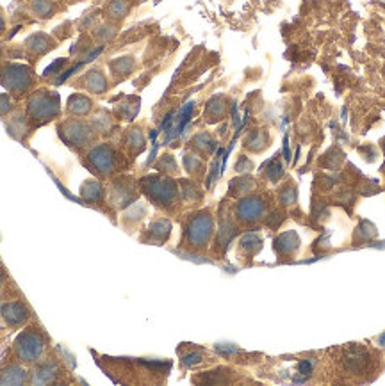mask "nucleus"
<instances>
[{
  "label": "nucleus",
  "instance_id": "2",
  "mask_svg": "<svg viewBox=\"0 0 385 386\" xmlns=\"http://www.w3.org/2000/svg\"><path fill=\"white\" fill-rule=\"evenodd\" d=\"M59 134H61V137H63L68 145L86 148V146H89V143L95 139L96 130H93L88 123L70 120L64 121V123L59 127Z\"/></svg>",
  "mask_w": 385,
  "mask_h": 386
},
{
  "label": "nucleus",
  "instance_id": "10",
  "mask_svg": "<svg viewBox=\"0 0 385 386\" xmlns=\"http://www.w3.org/2000/svg\"><path fill=\"white\" fill-rule=\"evenodd\" d=\"M2 315H4V319L8 320V324H11V326H18V324H21L29 317L27 315L26 306L20 303H9L8 306H4V310H2Z\"/></svg>",
  "mask_w": 385,
  "mask_h": 386
},
{
  "label": "nucleus",
  "instance_id": "6",
  "mask_svg": "<svg viewBox=\"0 0 385 386\" xmlns=\"http://www.w3.org/2000/svg\"><path fill=\"white\" fill-rule=\"evenodd\" d=\"M213 233V221H211L209 214H198L197 219H192L189 223V228H188V237L189 241H191V246L195 248H202V246H206L207 239L211 237Z\"/></svg>",
  "mask_w": 385,
  "mask_h": 386
},
{
  "label": "nucleus",
  "instance_id": "12",
  "mask_svg": "<svg viewBox=\"0 0 385 386\" xmlns=\"http://www.w3.org/2000/svg\"><path fill=\"white\" fill-rule=\"evenodd\" d=\"M80 196H84V198L89 199V201H96V199H100V196H102L100 183L95 182V180H86L82 185V189H80Z\"/></svg>",
  "mask_w": 385,
  "mask_h": 386
},
{
  "label": "nucleus",
  "instance_id": "11",
  "mask_svg": "<svg viewBox=\"0 0 385 386\" xmlns=\"http://www.w3.org/2000/svg\"><path fill=\"white\" fill-rule=\"evenodd\" d=\"M80 84L84 86V89H88L91 93H104L107 87H105V79L102 75L100 70H93L89 71L84 79H80Z\"/></svg>",
  "mask_w": 385,
  "mask_h": 386
},
{
  "label": "nucleus",
  "instance_id": "8",
  "mask_svg": "<svg viewBox=\"0 0 385 386\" xmlns=\"http://www.w3.org/2000/svg\"><path fill=\"white\" fill-rule=\"evenodd\" d=\"M91 109H93V104H91V100H89L88 96L73 95L70 100H68L66 112H70L73 118L88 116Z\"/></svg>",
  "mask_w": 385,
  "mask_h": 386
},
{
  "label": "nucleus",
  "instance_id": "7",
  "mask_svg": "<svg viewBox=\"0 0 385 386\" xmlns=\"http://www.w3.org/2000/svg\"><path fill=\"white\" fill-rule=\"evenodd\" d=\"M152 185H148V192L154 199H157V203H170V199L175 198V185L170 180L161 178H150Z\"/></svg>",
  "mask_w": 385,
  "mask_h": 386
},
{
  "label": "nucleus",
  "instance_id": "13",
  "mask_svg": "<svg viewBox=\"0 0 385 386\" xmlns=\"http://www.w3.org/2000/svg\"><path fill=\"white\" fill-rule=\"evenodd\" d=\"M300 370H302L303 374H310V370H312V367H310V363H307V361H303V363H300Z\"/></svg>",
  "mask_w": 385,
  "mask_h": 386
},
{
  "label": "nucleus",
  "instance_id": "1",
  "mask_svg": "<svg viewBox=\"0 0 385 386\" xmlns=\"http://www.w3.org/2000/svg\"><path fill=\"white\" fill-rule=\"evenodd\" d=\"M30 120L43 125L55 120L59 116V96L54 91H38L30 96L29 105H27Z\"/></svg>",
  "mask_w": 385,
  "mask_h": 386
},
{
  "label": "nucleus",
  "instance_id": "14",
  "mask_svg": "<svg viewBox=\"0 0 385 386\" xmlns=\"http://www.w3.org/2000/svg\"><path fill=\"white\" fill-rule=\"evenodd\" d=\"M0 29H2V21H0Z\"/></svg>",
  "mask_w": 385,
  "mask_h": 386
},
{
  "label": "nucleus",
  "instance_id": "9",
  "mask_svg": "<svg viewBox=\"0 0 385 386\" xmlns=\"http://www.w3.org/2000/svg\"><path fill=\"white\" fill-rule=\"evenodd\" d=\"M260 199H244L243 203L239 205L238 214L243 221H256L262 214V203Z\"/></svg>",
  "mask_w": 385,
  "mask_h": 386
},
{
  "label": "nucleus",
  "instance_id": "4",
  "mask_svg": "<svg viewBox=\"0 0 385 386\" xmlns=\"http://www.w3.org/2000/svg\"><path fill=\"white\" fill-rule=\"evenodd\" d=\"M2 84L8 87L9 91L21 95L33 84V73H30L29 68L21 66V64H13V66L6 68L4 73H2Z\"/></svg>",
  "mask_w": 385,
  "mask_h": 386
},
{
  "label": "nucleus",
  "instance_id": "5",
  "mask_svg": "<svg viewBox=\"0 0 385 386\" xmlns=\"http://www.w3.org/2000/svg\"><path fill=\"white\" fill-rule=\"evenodd\" d=\"M15 349H17V354L21 361L33 363V361H38L42 358L45 344H43L38 333L27 331L18 338Z\"/></svg>",
  "mask_w": 385,
  "mask_h": 386
},
{
  "label": "nucleus",
  "instance_id": "3",
  "mask_svg": "<svg viewBox=\"0 0 385 386\" xmlns=\"http://www.w3.org/2000/svg\"><path fill=\"white\" fill-rule=\"evenodd\" d=\"M88 164L95 173H98L100 176H109L116 169V154L114 149L109 148L107 145L104 146H95L93 149H89L88 154Z\"/></svg>",
  "mask_w": 385,
  "mask_h": 386
}]
</instances>
